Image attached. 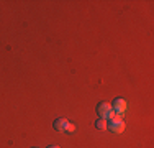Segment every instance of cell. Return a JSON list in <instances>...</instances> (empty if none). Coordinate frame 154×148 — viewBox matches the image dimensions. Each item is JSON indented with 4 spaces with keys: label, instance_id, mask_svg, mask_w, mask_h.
<instances>
[{
    "label": "cell",
    "instance_id": "cell-1",
    "mask_svg": "<svg viewBox=\"0 0 154 148\" xmlns=\"http://www.w3.org/2000/svg\"><path fill=\"white\" fill-rule=\"evenodd\" d=\"M97 114L100 115V118H105V120H113L118 115L115 114V110L112 109V104L108 102H100L97 105Z\"/></svg>",
    "mask_w": 154,
    "mask_h": 148
},
{
    "label": "cell",
    "instance_id": "cell-2",
    "mask_svg": "<svg viewBox=\"0 0 154 148\" xmlns=\"http://www.w3.org/2000/svg\"><path fill=\"white\" fill-rule=\"evenodd\" d=\"M107 128H108L112 133L120 135V133H123V130H125V122H123L120 117H116V118H113V120L108 122V124H107Z\"/></svg>",
    "mask_w": 154,
    "mask_h": 148
},
{
    "label": "cell",
    "instance_id": "cell-3",
    "mask_svg": "<svg viewBox=\"0 0 154 148\" xmlns=\"http://www.w3.org/2000/svg\"><path fill=\"white\" fill-rule=\"evenodd\" d=\"M112 109L115 110V114H118V117L125 114V110H126V102L123 101V99H115L112 104Z\"/></svg>",
    "mask_w": 154,
    "mask_h": 148
},
{
    "label": "cell",
    "instance_id": "cell-4",
    "mask_svg": "<svg viewBox=\"0 0 154 148\" xmlns=\"http://www.w3.org/2000/svg\"><path fill=\"white\" fill-rule=\"evenodd\" d=\"M53 125H54V130H56V132H66V130H67L69 122L66 120V118H56Z\"/></svg>",
    "mask_w": 154,
    "mask_h": 148
},
{
    "label": "cell",
    "instance_id": "cell-5",
    "mask_svg": "<svg viewBox=\"0 0 154 148\" xmlns=\"http://www.w3.org/2000/svg\"><path fill=\"white\" fill-rule=\"evenodd\" d=\"M95 125H97L98 130H107V120H105V118H98Z\"/></svg>",
    "mask_w": 154,
    "mask_h": 148
},
{
    "label": "cell",
    "instance_id": "cell-6",
    "mask_svg": "<svg viewBox=\"0 0 154 148\" xmlns=\"http://www.w3.org/2000/svg\"><path fill=\"white\" fill-rule=\"evenodd\" d=\"M74 128H75L74 125H72V124H69V125H67V130H66V132H74Z\"/></svg>",
    "mask_w": 154,
    "mask_h": 148
},
{
    "label": "cell",
    "instance_id": "cell-7",
    "mask_svg": "<svg viewBox=\"0 0 154 148\" xmlns=\"http://www.w3.org/2000/svg\"><path fill=\"white\" fill-rule=\"evenodd\" d=\"M49 148H59V146H56V145H53V146H49Z\"/></svg>",
    "mask_w": 154,
    "mask_h": 148
}]
</instances>
